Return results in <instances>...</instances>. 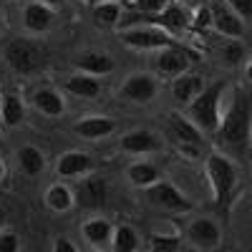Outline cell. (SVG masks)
<instances>
[{
  "label": "cell",
  "instance_id": "cell-1",
  "mask_svg": "<svg viewBox=\"0 0 252 252\" xmlns=\"http://www.w3.org/2000/svg\"><path fill=\"white\" fill-rule=\"evenodd\" d=\"M250 111H252V103H250V94L237 86L232 94V101H229L227 111L222 109L220 124H217V141L222 149H227L232 157L245 159L250 152V129H252V121H250Z\"/></svg>",
  "mask_w": 252,
  "mask_h": 252
},
{
  "label": "cell",
  "instance_id": "cell-2",
  "mask_svg": "<svg viewBox=\"0 0 252 252\" xmlns=\"http://www.w3.org/2000/svg\"><path fill=\"white\" fill-rule=\"evenodd\" d=\"M202 159H204V177H207V184H209L212 204L220 215H227L229 209H232L237 189H240L237 166L222 152H209Z\"/></svg>",
  "mask_w": 252,
  "mask_h": 252
},
{
  "label": "cell",
  "instance_id": "cell-3",
  "mask_svg": "<svg viewBox=\"0 0 252 252\" xmlns=\"http://www.w3.org/2000/svg\"><path fill=\"white\" fill-rule=\"evenodd\" d=\"M3 61L13 73L23 76V78L38 76L48 68V53L33 35L10 38L3 46Z\"/></svg>",
  "mask_w": 252,
  "mask_h": 252
},
{
  "label": "cell",
  "instance_id": "cell-4",
  "mask_svg": "<svg viewBox=\"0 0 252 252\" xmlns=\"http://www.w3.org/2000/svg\"><path fill=\"white\" fill-rule=\"evenodd\" d=\"M224 81H215V83H204L202 91L187 103L184 116L189 121H194L199 126V131H204L207 136H215L217 124L222 116V98H224Z\"/></svg>",
  "mask_w": 252,
  "mask_h": 252
},
{
  "label": "cell",
  "instance_id": "cell-5",
  "mask_svg": "<svg viewBox=\"0 0 252 252\" xmlns=\"http://www.w3.org/2000/svg\"><path fill=\"white\" fill-rule=\"evenodd\" d=\"M119 40L131 48V51H141V53H157L161 48H174V46H184L179 38L169 35L166 31L157 28V26H126L116 31Z\"/></svg>",
  "mask_w": 252,
  "mask_h": 252
},
{
  "label": "cell",
  "instance_id": "cell-6",
  "mask_svg": "<svg viewBox=\"0 0 252 252\" xmlns=\"http://www.w3.org/2000/svg\"><path fill=\"white\" fill-rule=\"evenodd\" d=\"M144 197L154 209H161V212H166V215H189V212H194L192 199H189L174 182H166V179H159L152 187H146Z\"/></svg>",
  "mask_w": 252,
  "mask_h": 252
},
{
  "label": "cell",
  "instance_id": "cell-7",
  "mask_svg": "<svg viewBox=\"0 0 252 252\" xmlns=\"http://www.w3.org/2000/svg\"><path fill=\"white\" fill-rule=\"evenodd\" d=\"M169 134L177 144V149L187 157V159H202V149L207 146L209 136L204 131H199V126L194 121H189L184 114H174L169 119Z\"/></svg>",
  "mask_w": 252,
  "mask_h": 252
},
{
  "label": "cell",
  "instance_id": "cell-8",
  "mask_svg": "<svg viewBox=\"0 0 252 252\" xmlns=\"http://www.w3.org/2000/svg\"><path fill=\"white\" fill-rule=\"evenodd\" d=\"M199 53H194L189 46H174V48H161L154 53L152 58V68H154V76L157 81H166L169 83L174 76L184 73L189 68V63L197 61Z\"/></svg>",
  "mask_w": 252,
  "mask_h": 252
},
{
  "label": "cell",
  "instance_id": "cell-9",
  "mask_svg": "<svg viewBox=\"0 0 252 252\" xmlns=\"http://www.w3.org/2000/svg\"><path fill=\"white\" fill-rule=\"evenodd\" d=\"M184 245L194 247V250H220L222 247V227L215 217H194L184 227Z\"/></svg>",
  "mask_w": 252,
  "mask_h": 252
},
{
  "label": "cell",
  "instance_id": "cell-10",
  "mask_svg": "<svg viewBox=\"0 0 252 252\" xmlns=\"http://www.w3.org/2000/svg\"><path fill=\"white\" fill-rule=\"evenodd\" d=\"M207 15H209V28H215L222 38L245 40L247 20H242L232 8H227L222 0H207Z\"/></svg>",
  "mask_w": 252,
  "mask_h": 252
},
{
  "label": "cell",
  "instance_id": "cell-11",
  "mask_svg": "<svg viewBox=\"0 0 252 252\" xmlns=\"http://www.w3.org/2000/svg\"><path fill=\"white\" fill-rule=\"evenodd\" d=\"M159 94V81L154 73L126 76L119 86V98L126 103H152Z\"/></svg>",
  "mask_w": 252,
  "mask_h": 252
},
{
  "label": "cell",
  "instance_id": "cell-12",
  "mask_svg": "<svg viewBox=\"0 0 252 252\" xmlns=\"http://www.w3.org/2000/svg\"><path fill=\"white\" fill-rule=\"evenodd\" d=\"M73 192H76V202L81 207L96 212V209L106 207V202H109V182L91 172L78 179V189H73Z\"/></svg>",
  "mask_w": 252,
  "mask_h": 252
},
{
  "label": "cell",
  "instance_id": "cell-13",
  "mask_svg": "<svg viewBox=\"0 0 252 252\" xmlns=\"http://www.w3.org/2000/svg\"><path fill=\"white\" fill-rule=\"evenodd\" d=\"M94 159L91 154L81 152V149H71V152H63L56 159V177L63 182H76L81 177H86L94 172Z\"/></svg>",
  "mask_w": 252,
  "mask_h": 252
},
{
  "label": "cell",
  "instance_id": "cell-14",
  "mask_svg": "<svg viewBox=\"0 0 252 252\" xmlns=\"http://www.w3.org/2000/svg\"><path fill=\"white\" fill-rule=\"evenodd\" d=\"M20 23L28 31V35H46L56 23V10L40 0H31L20 13Z\"/></svg>",
  "mask_w": 252,
  "mask_h": 252
},
{
  "label": "cell",
  "instance_id": "cell-15",
  "mask_svg": "<svg viewBox=\"0 0 252 252\" xmlns=\"http://www.w3.org/2000/svg\"><path fill=\"white\" fill-rule=\"evenodd\" d=\"M28 101H31V106L38 114H43L48 119H61L63 114H66V98H63V94L58 89H53V86H38V89H33Z\"/></svg>",
  "mask_w": 252,
  "mask_h": 252
},
{
  "label": "cell",
  "instance_id": "cell-16",
  "mask_svg": "<svg viewBox=\"0 0 252 252\" xmlns=\"http://www.w3.org/2000/svg\"><path fill=\"white\" fill-rule=\"evenodd\" d=\"M161 139L149 131V129H134V131H126L119 139V149L124 154H131V157H146L152 152H159Z\"/></svg>",
  "mask_w": 252,
  "mask_h": 252
},
{
  "label": "cell",
  "instance_id": "cell-17",
  "mask_svg": "<svg viewBox=\"0 0 252 252\" xmlns=\"http://www.w3.org/2000/svg\"><path fill=\"white\" fill-rule=\"evenodd\" d=\"M116 131V121L111 116H101V114H94V116H81L76 124H73V134L83 141H101Z\"/></svg>",
  "mask_w": 252,
  "mask_h": 252
},
{
  "label": "cell",
  "instance_id": "cell-18",
  "mask_svg": "<svg viewBox=\"0 0 252 252\" xmlns=\"http://www.w3.org/2000/svg\"><path fill=\"white\" fill-rule=\"evenodd\" d=\"M111 235H114V222L106 220V217H89L86 222L81 224V240L86 247H94V250H106L109 242H111Z\"/></svg>",
  "mask_w": 252,
  "mask_h": 252
},
{
  "label": "cell",
  "instance_id": "cell-19",
  "mask_svg": "<svg viewBox=\"0 0 252 252\" xmlns=\"http://www.w3.org/2000/svg\"><path fill=\"white\" fill-rule=\"evenodd\" d=\"M89 15L98 31H116L124 18V3H119V0H94Z\"/></svg>",
  "mask_w": 252,
  "mask_h": 252
},
{
  "label": "cell",
  "instance_id": "cell-20",
  "mask_svg": "<svg viewBox=\"0 0 252 252\" xmlns=\"http://www.w3.org/2000/svg\"><path fill=\"white\" fill-rule=\"evenodd\" d=\"M63 91L81 98V101H94L101 96L103 91V83L98 76H91V73H83V71H76L71 73L66 81H63Z\"/></svg>",
  "mask_w": 252,
  "mask_h": 252
},
{
  "label": "cell",
  "instance_id": "cell-21",
  "mask_svg": "<svg viewBox=\"0 0 252 252\" xmlns=\"http://www.w3.org/2000/svg\"><path fill=\"white\" fill-rule=\"evenodd\" d=\"M43 204H46L48 212H53V215H66V212H71L73 204H76V192L71 189V184L58 179V182H53V184L46 187Z\"/></svg>",
  "mask_w": 252,
  "mask_h": 252
},
{
  "label": "cell",
  "instance_id": "cell-22",
  "mask_svg": "<svg viewBox=\"0 0 252 252\" xmlns=\"http://www.w3.org/2000/svg\"><path fill=\"white\" fill-rule=\"evenodd\" d=\"M202 86H204V76H202V73H194V71H189V68L169 81L172 98L179 103V106H187V103L202 91Z\"/></svg>",
  "mask_w": 252,
  "mask_h": 252
},
{
  "label": "cell",
  "instance_id": "cell-23",
  "mask_svg": "<svg viewBox=\"0 0 252 252\" xmlns=\"http://www.w3.org/2000/svg\"><path fill=\"white\" fill-rule=\"evenodd\" d=\"M73 66H76V71H83V73L103 78V76H109L114 71L116 63H114V58L109 53H103V51H81L73 58Z\"/></svg>",
  "mask_w": 252,
  "mask_h": 252
},
{
  "label": "cell",
  "instance_id": "cell-24",
  "mask_svg": "<svg viewBox=\"0 0 252 252\" xmlns=\"http://www.w3.org/2000/svg\"><path fill=\"white\" fill-rule=\"evenodd\" d=\"M26 121V101L18 91H0V124L15 129Z\"/></svg>",
  "mask_w": 252,
  "mask_h": 252
},
{
  "label": "cell",
  "instance_id": "cell-25",
  "mask_svg": "<svg viewBox=\"0 0 252 252\" xmlns=\"http://www.w3.org/2000/svg\"><path fill=\"white\" fill-rule=\"evenodd\" d=\"M15 164H18V169L23 177L35 179L46 169V154L40 152L35 144H23V146H18V152H15Z\"/></svg>",
  "mask_w": 252,
  "mask_h": 252
},
{
  "label": "cell",
  "instance_id": "cell-26",
  "mask_svg": "<svg viewBox=\"0 0 252 252\" xmlns=\"http://www.w3.org/2000/svg\"><path fill=\"white\" fill-rule=\"evenodd\" d=\"M126 179H129L131 187L136 189H146L152 187L154 182L161 179V169L154 164V161H146V159H136L126 166Z\"/></svg>",
  "mask_w": 252,
  "mask_h": 252
},
{
  "label": "cell",
  "instance_id": "cell-27",
  "mask_svg": "<svg viewBox=\"0 0 252 252\" xmlns=\"http://www.w3.org/2000/svg\"><path fill=\"white\" fill-rule=\"evenodd\" d=\"M141 245H144V240H141L136 227L114 224V235H111V242H109V247L114 252H136V250H141Z\"/></svg>",
  "mask_w": 252,
  "mask_h": 252
},
{
  "label": "cell",
  "instance_id": "cell-28",
  "mask_svg": "<svg viewBox=\"0 0 252 252\" xmlns=\"http://www.w3.org/2000/svg\"><path fill=\"white\" fill-rule=\"evenodd\" d=\"M141 247L152 252H177L184 247V237L182 232H152Z\"/></svg>",
  "mask_w": 252,
  "mask_h": 252
},
{
  "label": "cell",
  "instance_id": "cell-29",
  "mask_svg": "<svg viewBox=\"0 0 252 252\" xmlns=\"http://www.w3.org/2000/svg\"><path fill=\"white\" fill-rule=\"evenodd\" d=\"M169 0H129L126 3V8L129 10H124V13H129V15H152V13H159Z\"/></svg>",
  "mask_w": 252,
  "mask_h": 252
},
{
  "label": "cell",
  "instance_id": "cell-30",
  "mask_svg": "<svg viewBox=\"0 0 252 252\" xmlns=\"http://www.w3.org/2000/svg\"><path fill=\"white\" fill-rule=\"evenodd\" d=\"M222 56H224V61L229 63V66H237V63H242L247 58L245 43L240 38H227V43L222 46Z\"/></svg>",
  "mask_w": 252,
  "mask_h": 252
},
{
  "label": "cell",
  "instance_id": "cell-31",
  "mask_svg": "<svg viewBox=\"0 0 252 252\" xmlns=\"http://www.w3.org/2000/svg\"><path fill=\"white\" fill-rule=\"evenodd\" d=\"M20 247H23V240L15 229L0 227V252H18Z\"/></svg>",
  "mask_w": 252,
  "mask_h": 252
},
{
  "label": "cell",
  "instance_id": "cell-32",
  "mask_svg": "<svg viewBox=\"0 0 252 252\" xmlns=\"http://www.w3.org/2000/svg\"><path fill=\"white\" fill-rule=\"evenodd\" d=\"M227 8H232L242 20H250L252 18V0H222Z\"/></svg>",
  "mask_w": 252,
  "mask_h": 252
},
{
  "label": "cell",
  "instance_id": "cell-33",
  "mask_svg": "<svg viewBox=\"0 0 252 252\" xmlns=\"http://www.w3.org/2000/svg\"><path fill=\"white\" fill-rule=\"evenodd\" d=\"M51 250L53 252H78V245L71 237H53L51 240Z\"/></svg>",
  "mask_w": 252,
  "mask_h": 252
},
{
  "label": "cell",
  "instance_id": "cell-34",
  "mask_svg": "<svg viewBox=\"0 0 252 252\" xmlns=\"http://www.w3.org/2000/svg\"><path fill=\"white\" fill-rule=\"evenodd\" d=\"M177 3H182L184 8H189V10L194 13V10H199V8H202V5L207 3V0H177Z\"/></svg>",
  "mask_w": 252,
  "mask_h": 252
},
{
  "label": "cell",
  "instance_id": "cell-35",
  "mask_svg": "<svg viewBox=\"0 0 252 252\" xmlns=\"http://www.w3.org/2000/svg\"><path fill=\"white\" fill-rule=\"evenodd\" d=\"M40 3H46L48 8H53V10H56V8H61V5H66L68 0H40Z\"/></svg>",
  "mask_w": 252,
  "mask_h": 252
},
{
  "label": "cell",
  "instance_id": "cell-36",
  "mask_svg": "<svg viewBox=\"0 0 252 252\" xmlns=\"http://www.w3.org/2000/svg\"><path fill=\"white\" fill-rule=\"evenodd\" d=\"M5 174H8V169H5V161H3V157H0V182L5 179Z\"/></svg>",
  "mask_w": 252,
  "mask_h": 252
},
{
  "label": "cell",
  "instance_id": "cell-37",
  "mask_svg": "<svg viewBox=\"0 0 252 252\" xmlns=\"http://www.w3.org/2000/svg\"><path fill=\"white\" fill-rule=\"evenodd\" d=\"M5 224V209H3V204H0V227Z\"/></svg>",
  "mask_w": 252,
  "mask_h": 252
},
{
  "label": "cell",
  "instance_id": "cell-38",
  "mask_svg": "<svg viewBox=\"0 0 252 252\" xmlns=\"http://www.w3.org/2000/svg\"><path fill=\"white\" fill-rule=\"evenodd\" d=\"M0 33H3V18H0Z\"/></svg>",
  "mask_w": 252,
  "mask_h": 252
},
{
  "label": "cell",
  "instance_id": "cell-39",
  "mask_svg": "<svg viewBox=\"0 0 252 252\" xmlns=\"http://www.w3.org/2000/svg\"><path fill=\"white\" fill-rule=\"evenodd\" d=\"M89 3H94V0H89Z\"/></svg>",
  "mask_w": 252,
  "mask_h": 252
}]
</instances>
